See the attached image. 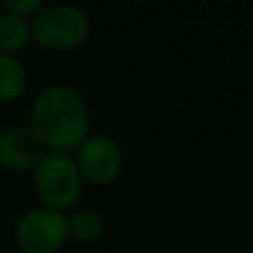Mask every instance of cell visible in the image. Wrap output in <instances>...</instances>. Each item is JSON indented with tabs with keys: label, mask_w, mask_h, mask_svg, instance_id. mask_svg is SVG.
<instances>
[{
	"label": "cell",
	"mask_w": 253,
	"mask_h": 253,
	"mask_svg": "<svg viewBox=\"0 0 253 253\" xmlns=\"http://www.w3.org/2000/svg\"><path fill=\"white\" fill-rule=\"evenodd\" d=\"M11 238L20 253H60L71 242L69 213L38 202L16 218Z\"/></svg>",
	"instance_id": "4"
},
{
	"label": "cell",
	"mask_w": 253,
	"mask_h": 253,
	"mask_svg": "<svg viewBox=\"0 0 253 253\" xmlns=\"http://www.w3.org/2000/svg\"><path fill=\"white\" fill-rule=\"evenodd\" d=\"M47 153L29 125H11L0 131V167L9 173H31Z\"/></svg>",
	"instance_id": "6"
},
{
	"label": "cell",
	"mask_w": 253,
	"mask_h": 253,
	"mask_svg": "<svg viewBox=\"0 0 253 253\" xmlns=\"http://www.w3.org/2000/svg\"><path fill=\"white\" fill-rule=\"evenodd\" d=\"M84 182L91 187H111L125 171V153L107 135H89L74 151Z\"/></svg>",
	"instance_id": "5"
},
{
	"label": "cell",
	"mask_w": 253,
	"mask_h": 253,
	"mask_svg": "<svg viewBox=\"0 0 253 253\" xmlns=\"http://www.w3.org/2000/svg\"><path fill=\"white\" fill-rule=\"evenodd\" d=\"M29 175L36 200L40 205L69 213L83 200L87 182L80 173L74 153L47 151Z\"/></svg>",
	"instance_id": "2"
},
{
	"label": "cell",
	"mask_w": 253,
	"mask_h": 253,
	"mask_svg": "<svg viewBox=\"0 0 253 253\" xmlns=\"http://www.w3.org/2000/svg\"><path fill=\"white\" fill-rule=\"evenodd\" d=\"M107 224L102 213L96 209H71L69 213V238L78 245H93L102 238Z\"/></svg>",
	"instance_id": "9"
},
{
	"label": "cell",
	"mask_w": 253,
	"mask_h": 253,
	"mask_svg": "<svg viewBox=\"0 0 253 253\" xmlns=\"http://www.w3.org/2000/svg\"><path fill=\"white\" fill-rule=\"evenodd\" d=\"M0 4H2V9H9V11H16L31 18L47 4V0H0Z\"/></svg>",
	"instance_id": "10"
},
{
	"label": "cell",
	"mask_w": 253,
	"mask_h": 253,
	"mask_svg": "<svg viewBox=\"0 0 253 253\" xmlns=\"http://www.w3.org/2000/svg\"><path fill=\"white\" fill-rule=\"evenodd\" d=\"M31 42V18L9 9L0 11V51L22 53Z\"/></svg>",
	"instance_id": "8"
},
{
	"label": "cell",
	"mask_w": 253,
	"mask_h": 253,
	"mask_svg": "<svg viewBox=\"0 0 253 253\" xmlns=\"http://www.w3.org/2000/svg\"><path fill=\"white\" fill-rule=\"evenodd\" d=\"M29 87V71L18 53L0 51V105H11L25 96Z\"/></svg>",
	"instance_id": "7"
},
{
	"label": "cell",
	"mask_w": 253,
	"mask_h": 253,
	"mask_svg": "<svg viewBox=\"0 0 253 253\" xmlns=\"http://www.w3.org/2000/svg\"><path fill=\"white\" fill-rule=\"evenodd\" d=\"M27 125L47 151L74 153L91 135V111L69 84H47L34 96Z\"/></svg>",
	"instance_id": "1"
},
{
	"label": "cell",
	"mask_w": 253,
	"mask_h": 253,
	"mask_svg": "<svg viewBox=\"0 0 253 253\" xmlns=\"http://www.w3.org/2000/svg\"><path fill=\"white\" fill-rule=\"evenodd\" d=\"M91 36V18L71 2L44 4L31 16V38L42 51L65 53L80 49Z\"/></svg>",
	"instance_id": "3"
}]
</instances>
